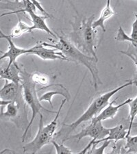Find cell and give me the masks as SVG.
I'll list each match as a JSON object with an SVG mask.
<instances>
[{
  "label": "cell",
  "instance_id": "52a82bcc",
  "mask_svg": "<svg viewBox=\"0 0 137 154\" xmlns=\"http://www.w3.org/2000/svg\"><path fill=\"white\" fill-rule=\"evenodd\" d=\"M110 128H106L102 125V122H92L90 121L87 125L82 129V130L76 134L68 136L65 141L71 139H77L79 142L84 137H89L96 140H101L109 135Z\"/></svg>",
  "mask_w": 137,
  "mask_h": 154
},
{
  "label": "cell",
  "instance_id": "5bb4252c",
  "mask_svg": "<svg viewBox=\"0 0 137 154\" xmlns=\"http://www.w3.org/2000/svg\"><path fill=\"white\" fill-rule=\"evenodd\" d=\"M28 14L30 17L31 21L33 23L31 26L32 31L34 30V29H39V30L45 32L47 34L52 36L56 39H58V36L53 33V32L49 28V27L47 26L45 23V20L50 18V17L44 15H38L35 12H30Z\"/></svg>",
  "mask_w": 137,
  "mask_h": 154
},
{
  "label": "cell",
  "instance_id": "484cf974",
  "mask_svg": "<svg viewBox=\"0 0 137 154\" xmlns=\"http://www.w3.org/2000/svg\"><path fill=\"white\" fill-rule=\"evenodd\" d=\"M12 151L9 150V149H4V151H1V154H12Z\"/></svg>",
  "mask_w": 137,
  "mask_h": 154
},
{
  "label": "cell",
  "instance_id": "2e32d148",
  "mask_svg": "<svg viewBox=\"0 0 137 154\" xmlns=\"http://www.w3.org/2000/svg\"><path fill=\"white\" fill-rule=\"evenodd\" d=\"M134 16H135V20L132 23L130 35L128 36L120 26L118 29L117 36L115 37L117 41H128L129 43H137V13L134 14Z\"/></svg>",
  "mask_w": 137,
  "mask_h": 154
},
{
  "label": "cell",
  "instance_id": "277c9868",
  "mask_svg": "<svg viewBox=\"0 0 137 154\" xmlns=\"http://www.w3.org/2000/svg\"><path fill=\"white\" fill-rule=\"evenodd\" d=\"M21 85L23 86V95L24 100L26 103L32 110V117L30 121V123L27 128L25 130L22 136V142H24L26 140L27 134L30 130L31 126L33 123L34 119L38 114H41V111L43 110L45 112L49 113H56L57 114L58 111L48 110L41 105V101L39 100V97L37 95V90L36 89V84L34 83L31 78V74L22 69L21 71Z\"/></svg>",
  "mask_w": 137,
  "mask_h": 154
},
{
  "label": "cell",
  "instance_id": "3957f363",
  "mask_svg": "<svg viewBox=\"0 0 137 154\" xmlns=\"http://www.w3.org/2000/svg\"><path fill=\"white\" fill-rule=\"evenodd\" d=\"M131 85H132V82L130 79V80L127 81V83L124 84L123 85L119 86L118 88H114L113 90L102 94V95H99L93 99L88 108L86 109V110L73 123L71 124H63V128L58 133L56 134L55 137L63 138L62 143H63L65 142V140L68 137V135L70 134L72 131L76 130L82 123L88 122L89 121H91L92 119L98 116L101 112L102 110L108 105L109 100L112 97L122 89Z\"/></svg>",
  "mask_w": 137,
  "mask_h": 154
},
{
  "label": "cell",
  "instance_id": "ac0fdd59",
  "mask_svg": "<svg viewBox=\"0 0 137 154\" xmlns=\"http://www.w3.org/2000/svg\"><path fill=\"white\" fill-rule=\"evenodd\" d=\"M17 17H18V23L12 29L11 34H10L12 38H18V37L23 35L25 33H30V32H32L31 29V26H27L26 23L22 21L21 19L19 17V15H17Z\"/></svg>",
  "mask_w": 137,
  "mask_h": 154
},
{
  "label": "cell",
  "instance_id": "83f0119b",
  "mask_svg": "<svg viewBox=\"0 0 137 154\" xmlns=\"http://www.w3.org/2000/svg\"><path fill=\"white\" fill-rule=\"evenodd\" d=\"M132 82V85H134L137 86V79H136V80H134V79H131Z\"/></svg>",
  "mask_w": 137,
  "mask_h": 154
},
{
  "label": "cell",
  "instance_id": "4316f807",
  "mask_svg": "<svg viewBox=\"0 0 137 154\" xmlns=\"http://www.w3.org/2000/svg\"><path fill=\"white\" fill-rule=\"evenodd\" d=\"M122 147L121 149V154H134V153H128L127 152V151L125 150V149H124V147Z\"/></svg>",
  "mask_w": 137,
  "mask_h": 154
},
{
  "label": "cell",
  "instance_id": "8992f818",
  "mask_svg": "<svg viewBox=\"0 0 137 154\" xmlns=\"http://www.w3.org/2000/svg\"><path fill=\"white\" fill-rule=\"evenodd\" d=\"M1 119L12 121L17 128L26 130L30 121L27 119V104L23 93L8 105L1 107Z\"/></svg>",
  "mask_w": 137,
  "mask_h": 154
},
{
  "label": "cell",
  "instance_id": "603a6c76",
  "mask_svg": "<svg viewBox=\"0 0 137 154\" xmlns=\"http://www.w3.org/2000/svg\"><path fill=\"white\" fill-rule=\"evenodd\" d=\"M111 143V140H106L104 141L103 144L101 146L99 147H97V145H98V143L95 140V142L94 143L93 146H91V148L89 149L91 154H104V151H105L106 148L108 147L110 144Z\"/></svg>",
  "mask_w": 137,
  "mask_h": 154
},
{
  "label": "cell",
  "instance_id": "7402d4cb",
  "mask_svg": "<svg viewBox=\"0 0 137 154\" xmlns=\"http://www.w3.org/2000/svg\"><path fill=\"white\" fill-rule=\"evenodd\" d=\"M123 147L127 152L137 154V136H128Z\"/></svg>",
  "mask_w": 137,
  "mask_h": 154
},
{
  "label": "cell",
  "instance_id": "ffe728a7",
  "mask_svg": "<svg viewBox=\"0 0 137 154\" xmlns=\"http://www.w3.org/2000/svg\"><path fill=\"white\" fill-rule=\"evenodd\" d=\"M31 78L34 83L39 84L45 87L54 84L51 83V82L54 81V78L52 79L51 77L49 75L40 73V72H34L33 73H31Z\"/></svg>",
  "mask_w": 137,
  "mask_h": 154
},
{
  "label": "cell",
  "instance_id": "6da1fadb",
  "mask_svg": "<svg viewBox=\"0 0 137 154\" xmlns=\"http://www.w3.org/2000/svg\"><path fill=\"white\" fill-rule=\"evenodd\" d=\"M95 15L86 18L78 14L72 23V31L67 38L86 55L98 59L96 54L98 47V31L93 28Z\"/></svg>",
  "mask_w": 137,
  "mask_h": 154
},
{
  "label": "cell",
  "instance_id": "e0dca14e",
  "mask_svg": "<svg viewBox=\"0 0 137 154\" xmlns=\"http://www.w3.org/2000/svg\"><path fill=\"white\" fill-rule=\"evenodd\" d=\"M56 95H60L63 96L64 99H66L67 100H69L71 98L70 94H69V91L67 90V88L64 86L61 88H60L58 90L55 91H47L46 93L43 94L41 97H39V100L40 101H47L49 102V105L53 108V104H52V98L53 97Z\"/></svg>",
  "mask_w": 137,
  "mask_h": 154
},
{
  "label": "cell",
  "instance_id": "44dd1931",
  "mask_svg": "<svg viewBox=\"0 0 137 154\" xmlns=\"http://www.w3.org/2000/svg\"><path fill=\"white\" fill-rule=\"evenodd\" d=\"M119 52H120V53L129 57L134 62V63L135 64L137 68V43H130V44L128 45V49L126 51L120 50L119 51ZM133 79L134 80L137 79V71L136 74L134 76Z\"/></svg>",
  "mask_w": 137,
  "mask_h": 154
},
{
  "label": "cell",
  "instance_id": "30bf717a",
  "mask_svg": "<svg viewBox=\"0 0 137 154\" xmlns=\"http://www.w3.org/2000/svg\"><path fill=\"white\" fill-rule=\"evenodd\" d=\"M129 128V119L123 120L114 128H110L109 135L103 140H97L98 143L106 140H114L118 142L121 140H126Z\"/></svg>",
  "mask_w": 137,
  "mask_h": 154
},
{
  "label": "cell",
  "instance_id": "9a60e30c",
  "mask_svg": "<svg viewBox=\"0 0 137 154\" xmlns=\"http://www.w3.org/2000/svg\"><path fill=\"white\" fill-rule=\"evenodd\" d=\"M114 14H115V12H114L113 8H111V1L108 0L106 2V6L104 7V8L103 10H102L99 19H97L96 21H94L93 23V28L94 29H96L97 28L99 27L104 32H106L104 23H105L106 20H108V19L111 18V17L114 16Z\"/></svg>",
  "mask_w": 137,
  "mask_h": 154
},
{
  "label": "cell",
  "instance_id": "8fae6325",
  "mask_svg": "<svg viewBox=\"0 0 137 154\" xmlns=\"http://www.w3.org/2000/svg\"><path fill=\"white\" fill-rule=\"evenodd\" d=\"M23 93V86L21 84L5 81V84L0 90L1 100L13 101Z\"/></svg>",
  "mask_w": 137,
  "mask_h": 154
},
{
  "label": "cell",
  "instance_id": "9c48e42d",
  "mask_svg": "<svg viewBox=\"0 0 137 154\" xmlns=\"http://www.w3.org/2000/svg\"><path fill=\"white\" fill-rule=\"evenodd\" d=\"M55 49H49L46 47L43 46L42 42L37 43L35 46L31 48L30 54H33L36 56L39 57L40 58L43 60H58L61 61H68L66 57L63 55L61 51H56Z\"/></svg>",
  "mask_w": 137,
  "mask_h": 154
},
{
  "label": "cell",
  "instance_id": "7a4b0ae2",
  "mask_svg": "<svg viewBox=\"0 0 137 154\" xmlns=\"http://www.w3.org/2000/svg\"><path fill=\"white\" fill-rule=\"evenodd\" d=\"M58 41L56 43L50 44L45 42H42L43 46L46 48H50L56 49L63 54L67 60L73 62L77 64H82L85 66L86 69L91 73L93 78V84L95 90L98 89L99 84H102V82L99 75V70L97 66L98 59L86 55L83 52L75 47L68 38L64 36L58 35Z\"/></svg>",
  "mask_w": 137,
  "mask_h": 154
},
{
  "label": "cell",
  "instance_id": "d4e9b609",
  "mask_svg": "<svg viewBox=\"0 0 137 154\" xmlns=\"http://www.w3.org/2000/svg\"><path fill=\"white\" fill-rule=\"evenodd\" d=\"M32 2H33L34 4L35 5L36 8L37 9H38L39 11H41V12H42V13H43V15L51 17L50 15H49V14L48 13H47V12L43 8V7H42L41 4V3H40V2H39L38 1H34V0H32Z\"/></svg>",
  "mask_w": 137,
  "mask_h": 154
},
{
  "label": "cell",
  "instance_id": "cb8c5ba5",
  "mask_svg": "<svg viewBox=\"0 0 137 154\" xmlns=\"http://www.w3.org/2000/svg\"><path fill=\"white\" fill-rule=\"evenodd\" d=\"M51 143L54 146L56 154H73L70 149L64 146L63 143L58 144L55 140H52Z\"/></svg>",
  "mask_w": 137,
  "mask_h": 154
},
{
  "label": "cell",
  "instance_id": "4fadbf2b",
  "mask_svg": "<svg viewBox=\"0 0 137 154\" xmlns=\"http://www.w3.org/2000/svg\"><path fill=\"white\" fill-rule=\"evenodd\" d=\"M21 71L22 69L15 63L11 66L2 67L0 71V77L2 79L8 80L16 84H21L22 82Z\"/></svg>",
  "mask_w": 137,
  "mask_h": 154
},
{
  "label": "cell",
  "instance_id": "5b68a950",
  "mask_svg": "<svg viewBox=\"0 0 137 154\" xmlns=\"http://www.w3.org/2000/svg\"><path fill=\"white\" fill-rule=\"evenodd\" d=\"M67 100L64 99L62 101L61 106L56 114V117L48 125L44 126L43 116L42 114H40V119L39 123V130L36 135L31 142L27 143L23 146L24 153L30 154H36L38 151L43 147L44 146L51 143L53 138L56 135V130L58 125V120L60 116V113L62 110L63 106Z\"/></svg>",
  "mask_w": 137,
  "mask_h": 154
},
{
  "label": "cell",
  "instance_id": "7c38bea8",
  "mask_svg": "<svg viewBox=\"0 0 137 154\" xmlns=\"http://www.w3.org/2000/svg\"><path fill=\"white\" fill-rule=\"evenodd\" d=\"M117 98L118 97H117L115 99H114L111 103H110L108 105L102 110L101 112L99 114L98 116H96L95 118L92 119L91 121H92V122H102V121L108 120V119H113L115 117V116L119 112V109L124 106L128 105V103L130 102L132 99H126L125 101H123V103L119 104V105L114 106V103L115 102Z\"/></svg>",
  "mask_w": 137,
  "mask_h": 154
},
{
  "label": "cell",
  "instance_id": "ba28073f",
  "mask_svg": "<svg viewBox=\"0 0 137 154\" xmlns=\"http://www.w3.org/2000/svg\"><path fill=\"white\" fill-rule=\"evenodd\" d=\"M0 37H1V38L6 39V41H8L9 45L8 51L6 52L1 51L2 53H3V54H2L1 58H0L1 60H3L4 58L9 59V63L8 64V66H11L12 64L15 63L17 58L20 56L23 55V54H30L31 48L22 49L18 48V47H17L15 45V44L14 43L12 37L10 35H6V34H4L1 30H0Z\"/></svg>",
  "mask_w": 137,
  "mask_h": 154
},
{
  "label": "cell",
  "instance_id": "d6986e66",
  "mask_svg": "<svg viewBox=\"0 0 137 154\" xmlns=\"http://www.w3.org/2000/svg\"><path fill=\"white\" fill-rule=\"evenodd\" d=\"M128 106L129 108V128L128 133V137L130 136L132 129L133 128H137V123H134V119H135L136 116H137V96L134 99H132V101L128 103Z\"/></svg>",
  "mask_w": 137,
  "mask_h": 154
}]
</instances>
